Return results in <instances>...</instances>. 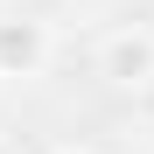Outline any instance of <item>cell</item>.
<instances>
[{"label":"cell","mask_w":154,"mask_h":154,"mask_svg":"<svg viewBox=\"0 0 154 154\" xmlns=\"http://www.w3.org/2000/svg\"><path fill=\"white\" fill-rule=\"evenodd\" d=\"M49 56H56V28L42 14H7L0 21V77L28 84V77L49 70Z\"/></svg>","instance_id":"obj_1"},{"label":"cell","mask_w":154,"mask_h":154,"mask_svg":"<svg viewBox=\"0 0 154 154\" xmlns=\"http://www.w3.org/2000/svg\"><path fill=\"white\" fill-rule=\"evenodd\" d=\"M98 70H105V84L140 91L147 77H154V28H119V35H105V49H98Z\"/></svg>","instance_id":"obj_2"},{"label":"cell","mask_w":154,"mask_h":154,"mask_svg":"<svg viewBox=\"0 0 154 154\" xmlns=\"http://www.w3.org/2000/svg\"><path fill=\"white\" fill-rule=\"evenodd\" d=\"M133 105H140V119H147V126H154V77H147V84H140V91H133Z\"/></svg>","instance_id":"obj_3"},{"label":"cell","mask_w":154,"mask_h":154,"mask_svg":"<svg viewBox=\"0 0 154 154\" xmlns=\"http://www.w3.org/2000/svg\"><path fill=\"white\" fill-rule=\"evenodd\" d=\"M0 154H21V147H14V140H7V133H0Z\"/></svg>","instance_id":"obj_4"},{"label":"cell","mask_w":154,"mask_h":154,"mask_svg":"<svg viewBox=\"0 0 154 154\" xmlns=\"http://www.w3.org/2000/svg\"><path fill=\"white\" fill-rule=\"evenodd\" d=\"M63 154H98V147H63Z\"/></svg>","instance_id":"obj_5"}]
</instances>
